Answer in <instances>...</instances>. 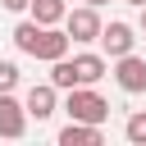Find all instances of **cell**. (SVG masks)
Here are the masks:
<instances>
[{
    "mask_svg": "<svg viewBox=\"0 0 146 146\" xmlns=\"http://www.w3.org/2000/svg\"><path fill=\"white\" fill-rule=\"evenodd\" d=\"M50 82H55L59 91L78 87V73H73V59H68V55H64V59H50Z\"/></svg>",
    "mask_w": 146,
    "mask_h": 146,
    "instance_id": "cell-11",
    "label": "cell"
},
{
    "mask_svg": "<svg viewBox=\"0 0 146 146\" xmlns=\"http://www.w3.org/2000/svg\"><path fill=\"white\" fill-rule=\"evenodd\" d=\"M128 5H137V9H141V5H146V0H128Z\"/></svg>",
    "mask_w": 146,
    "mask_h": 146,
    "instance_id": "cell-17",
    "label": "cell"
},
{
    "mask_svg": "<svg viewBox=\"0 0 146 146\" xmlns=\"http://www.w3.org/2000/svg\"><path fill=\"white\" fill-rule=\"evenodd\" d=\"M64 110H68V119H78V123H105V119H110V100H105L100 91H91V87H68Z\"/></svg>",
    "mask_w": 146,
    "mask_h": 146,
    "instance_id": "cell-2",
    "label": "cell"
},
{
    "mask_svg": "<svg viewBox=\"0 0 146 146\" xmlns=\"http://www.w3.org/2000/svg\"><path fill=\"white\" fill-rule=\"evenodd\" d=\"M100 27H105V23H100L96 5H82V9H68V14H64V32H68V41H78V46L96 41Z\"/></svg>",
    "mask_w": 146,
    "mask_h": 146,
    "instance_id": "cell-3",
    "label": "cell"
},
{
    "mask_svg": "<svg viewBox=\"0 0 146 146\" xmlns=\"http://www.w3.org/2000/svg\"><path fill=\"white\" fill-rule=\"evenodd\" d=\"M141 32H146V5H141Z\"/></svg>",
    "mask_w": 146,
    "mask_h": 146,
    "instance_id": "cell-16",
    "label": "cell"
},
{
    "mask_svg": "<svg viewBox=\"0 0 146 146\" xmlns=\"http://www.w3.org/2000/svg\"><path fill=\"white\" fill-rule=\"evenodd\" d=\"M27 9H32V18H36L41 27H55V23H64V14H68V9H64V0H32Z\"/></svg>",
    "mask_w": 146,
    "mask_h": 146,
    "instance_id": "cell-10",
    "label": "cell"
},
{
    "mask_svg": "<svg viewBox=\"0 0 146 146\" xmlns=\"http://www.w3.org/2000/svg\"><path fill=\"white\" fill-rule=\"evenodd\" d=\"M73 73H78V87H96L110 73V64H105V55H73Z\"/></svg>",
    "mask_w": 146,
    "mask_h": 146,
    "instance_id": "cell-8",
    "label": "cell"
},
{
    "mask_svg": "<svg viewBox=\"0 0 146 146\" xmlns=\"http://www.w3.org/2000/svg\"><path fill=\"white\" fill-rule=\"evenodd\" d=\"M55 105H59V87H55V82H36V87H27V100H23L27 119L46 123V119L55 114Z\"/></svg>",
    "mask_w": 146,
    "mask_h": 146,
    "instance_id": "cell-6",
    "label": "cell"
},
{
    "mask_svg": "<svg viewBox=\"0 0 146 146\" xmlns=\"http://www.w3.org/2000/svg\"><path fill=\"white\" fill-rule=\"evenodd\" d=\"M27 132V110L14 100V91H0V137H23Z\"/></svg>",
    "mask_w": 146,
    "mask_h": 146,
    "instance_id": "cell-7",
    "label": "cell"
},
{
    "mask_svg": "<svg viewBox=\"0 0 146 146\" xmlns=\"http://www.w3.org/2000/svg\"><path fill=\"white\" fill-rule=\"evenodd\" d=\"M96 41H100V50H105L110 59H119V55H128V50L137 46V32H132V23H119V18H114V23L100 27Z\"/></svg>",
    "mask_w": 146,
    "mask_h": 146,
    "instance_id": "cell-5",
    "label": "cell"
},
{
    "mask_svg": "<svg viewBox=\"0 0 146 146\" xmlns=\"http://www.w3.org/2000/svg\"><path fill=\"white\" fill-rule=\"evenodd\" d=\"M14 87H18V64L0 59V91H14Z\"/></svg>",
    "mask_w": 146,
    "mask_h": 146,
    "instance_id": "cell-13",
    "label": "cell"
},
{
    "mask_svg": "<svg viewBox=\"0 0 146 146\" xmlns=\"http://www.w3.org/2000/svg\"><path fill=\"white\" fill-rule=\"evenodd\" d=\"M27 5H32V0H0V9H9V14H23Z\"/></svg>",
    "mask_w": 146,
    "mask_h": 146,
    "instance_id": "cell-14",
    "label": "cell"
},
{
    "mask_svg": "<svg viewBox=\"0 0 146 146\" xmlns=\"http://www.w3.org/2000/svg\"><path fill=\"white\" fill-rule=\"evenodd\" d=\"M59 146H100V123H68L59 132Z\"/></svg>",
    "mask_w": 146,
    "mask_h": 146,
    "instance_id": "cell-9",
    "label": "cell"
},
{
    "mask_svg": "<svg viewBox=\"0 0 146 146\" xmlns=\"http://www.w3.org/2000/svg\"><path fill=\"white\" fill-rule=\"evenodd\" d=\"M114 82H119L128 96H141V91H146V59H137L132 50L119 55V59H114Z\"/></svg>",
    "mask_w": 146,
    "mask_h": 146,
    "instance_id": "cell-4",
    "label": "cell"
},
{
    "mask_svg": "<svg viewBox=\"0 0 146 146\" xmlns=\"http://www.w3.org/2000/svg\"><path fill=\"white\" fill-rule=\"evenodd\" d=\"M82 5H96V9H100V5H110V0H82Z\"/></svg>",
    "mask_w": 146,
    "mask_h": 146,
    "instance_id": "cell-15",
    "label": "cell"
},
{
    "mask_svg": "<svg viewBox=\"0 0 146 146\" xmlns=\"http://www.w3.org/2000/svg\"><path fill=\"white\" fill-rule=\"evenodd\" d=\"M14 46H18L23 55L50 64V59H64V55H68V32H64V27H41L36 18H27V23L14 27Z\"/></svg>",
    "mask_w": 146,
    "mask_h": 146,
    "instance_id": "cell-1",
    "label": "cell"
},
{
    "mask_svg": "<svg viewBox=\"0 0 146 146\" xmlns=\"http://www.w3.org/2000/svg\"><path fill=\"white\" fill-rule=\"evenodd\" d=\"M123 137H128L132 146H146V110L128 114V123H123Z\"/></svg>",
    "mask_w": 146,
    "mask_h": 146,
    "instance_id": "cell-12",
    "label": "cell"
}]
</instances>
